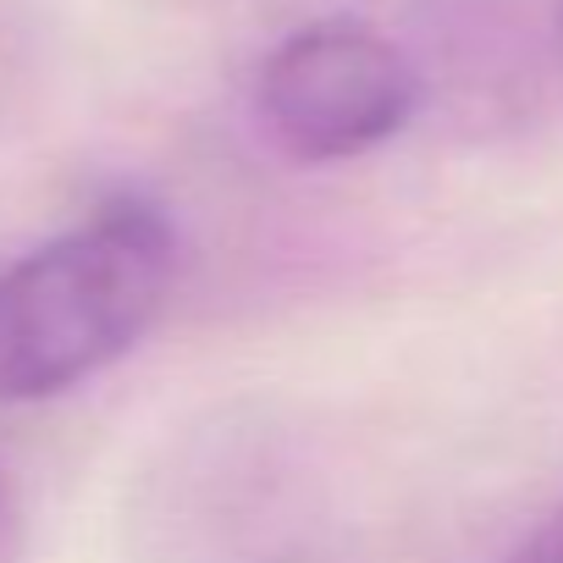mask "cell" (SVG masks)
Returning a JSON list of instances; mask_svg holds the SVG:
<instances>
[{"mask_svg": "<svg viewBox=\"0 0 563 563\" xmlns=\"http://www.w3.org/2000/svg\"><path fill=\"white\" fill-rule=\"evenodd\" d=\"M254 100L282 150L305 166H327L398 139L420 111V73L376 29L327 18L265 56Z\"/></svg>", "mask_w": 563, "mask_h": 563, "instance_id": "cell-2", "label": "cell"}, {"mask_svg": "<svg viewBox=\"0 0 563 563\" xmlns=\"http://www.w3.org/2000/svg\"><path fill=\"white\" fill-rule=\"evenodd\" d=\"M558 56H563V0H558Z\"/></svg>", "mask_w": 563, "mask_h": 563, "instance_id": "cell-4", "label": "cell"}, {"mask_svg": "<svg viewBox=\"0 0 563 563\" xmlns=\"http://www.w3.org/2000/svg\"><path fill=\"white\" fill-rule=\"evenodd\" d=\"M508 563H563V503L547 514V525H541Z\"/></svg>", "mask_w": 563, "mask_h": 563, "instance_id": "cell-3", "label": "cell"}, {"mask_svg": "<svg viewBox=\"0 0 563 563\" xmlns=\"http://www.w3.org/2000/svg\"><path fill=\"white\" fill-rule=\"evenodd\" d=\"M172 271L177 232L139 194L0 265V404L56 398L122 360L161 316Z\"/></svg>", "mask_w": 563, "mask_h": 563, "instance_id": "cell-1", "label": "cell"}]
</instances>
